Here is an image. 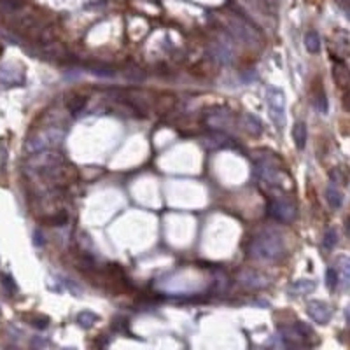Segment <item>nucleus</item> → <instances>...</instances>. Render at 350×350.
I'll return each instance as SVG.
<instances>
[{"label": "nucleus", "mask_w": 350, "mask_h": 350, "mask_svg": "<svg viewBox=\"0 0 350 350\" xmlns=\"http://www.w3.org/2000/svg\"><path fill=\"white\" fill-rule=\"evenodd\" d=\"M284 242L279 235L264 231L252 238L249 247V252L256 259L263 261H277L284 256Z\"/></svg>", "instance_id": "obj_1"}, {"label": "nucleus", "mask_w": 350, "mask_h": 350, "mask_svg": "<svg viewBox=\"0 0 350 350\" xmlns=\"http://www.w3.org/2000/svg\"><path fill=\"white\" fill-rule=\"evenodd\" d=\"M298 207L287 195L280 189H271L268 196V214L280 223H293Z\"/></svg>", "instance_id": "obj_2"}, {"label": "nucleus", "mask_w": 350, "mask_h": 350, "mask_svg": "<svg viewBox=\"0 0 350 350\" xmlns=\"http://www.w3.org/2000/svg\"><path fill=\"white\" fill-rule=\"evenodd\" d=\"M266 102H268V112L270 119L277 130H282L285 126V95L279 88H268L266 91Z\"/></svg>", "instance_id": "obj_3"}, {"label": "nucleus", "mask_w": 350, "mask_h": 350, "mask_svg": "<svg viewBox=\"0 0 350 350\" xmlns=\"http://www.w3.org/2000/svg\"><path fill=\"white\" fill-rule=\"evenodd\" d=\"M308 315L317 324H327L331 319V308L324 301H310L308 303Z\"/></svg>", "instance_id": "obj_4"}, {"label": "nucleus", "mask_w": 350, "mask_h": 350, "mask_svg": "<svg viewBox=\"0 0 350 350\" xmlns=\"http://www.w3.org/2000/svg\"><path fill=\"white\" fill-rule=\"evenodd\" d=\"M333 79H335V83L340 88H347L350 86V70L343 63H335V67H333Z\"/></svg>", "instance_id": "obj_5"}, {"label": "nucleus", "mask_w": 350, "mask_h": 350, "mask_svg": "<svg viewBox=\"0 0 350 350\" xmlns=\"http://www.w3.org/2000/svg\"><path fill=\"white\" fill-rule=\"evenodd\" d=\"M242 121H243V130H247L250 135H259L263 131V125L258 118L252 116V114L245 112L242 114Z\"/></svg>", "instance_id": "obj_6"}, {"label": "nucleus", "mask_w": 350, "mask_h": 350, "mask_svg": "<svg viewBox=\"0 0 350 350\" xmlns=\"http://www.w3.org/2000/svg\"><path fill=\"white\" fill-rule=\"evenodd\" d=\"M315 289V282L314 280H306V279H301V280H296V282L291 284V287H289V293L294 294V296H303V294H308Z\"/></svg>", "instance_id": "obj_7"}, {"label": "nucleus", "mask_w": 350, "mask_h": 350, "mask_svg": "<svg viewBox=\"0 0 350 350\" xmlns=\"http://www.w3.org/2000/svg\"><path fill=\"white\" fill-rule=\"evenodd\" d=\"M240 282L245 285V287H263V285H266V280L263 279V277H259L258 273L254 271H247V273H242L240 275Z\"/></svg>", "instance_id": "obj_8"}, {"label": "nucleus", "mask_w": 350, "mask_h": 350, "mask_svg": "<svg viewBox=\"0 0 350 350\" xmlns=\"http://www.w3.org/2000/svg\"><path fill=\"white\" fill-rule=\"evenodd\" d=\"M293 137H294V144H296L298 149H305L306 146V139H308V130H306L305 123H296L293 130Z\"/></svg>", "instance_id": "obj_9"}, {"label": "nucleus", "mask_w": 350, "mask_h": 350, "mask_svg": "<svg viewBox=\"0 0 350 350\" xmlns=\"http://www.w3.org/2000/svg\"><path fill=\"white\" fill-rule=\"evenodd\" d=\"M305 46H306V49H308V53H312V54H315V53H319V51H321V37H319V33L315 32V30L306 32Z\"/></svg>", "instance_id": "obj_10"}, {"label": "nucleus", "mask_w": 350, "mask_h": 350, "mask_svg": "<svg viewBox=\"0 0 350 350\" xmlns=\"http://www.w3.org/2000/svg\"><path fill=\"white\" fill-rule=\"evenodd\" d=\"M294 327H296L298 335H300L301 341H306V343H312V340L315 338V331L312 329L310 324L303 322V321H296V324H294Z\"/></svg>", "instance_id": "obj_11"}, {"label": "nucleus", "mask_w": 350, "mask_h": 350, "mask_svg": "<svg viewBox=\"0 0 350 350\" xmlns=\"http://www.w3.org/2000/svg\"><path fill=\"white\" fill-rule=\"evenodd\" d=\"M326 200H327V203H329L331 208H340L341 203H343V196H341V193L336 189L335 186H327Z\"/></svg>", "instance_id": "obj_12"}, {"label": "nucleus", "mask_w": 350, "mask_h": 350, "mask_svg": "<svg viewBox=\"0 0 350 350\" xmlns=\"http://www.w3.org/2000/svg\"><path fill=\"white\" fill-rule=\"evenodd\" d=\"M340 264V279L343 282L345 289H350V258H340L338 259Z\"/></svg>", "instance_id": "obj_13"}, {"label": "nucleus", "mask_w": 350, "mask_h": 350, "mask_svg": "<svg viewBox=\"0 0 350 350\" xmlns=\"http://www.w3.org/2000/svg\"><path fill=\"white\" fill-rule=\"evenodd\" d=\"M67 107L72 114H79L81 110L86 107V98L81 95H72L70 98H67Z\"/></svg>", "instance_id": "obj_14"}, {"label": "nucleus", "mask_w": 350, "mask_h": 350, "mask_svg": "<svg viewBox=\"0 0 350 350\" xmlns=\"http://www.w3.org/2000/svg\"><path fill=\"white\" fill-rule=\"evenodd\" d=\"M173 105H175V98L170 96V95H165V96L158 98L156 109L160 114H165V112H170V110L173 109Z\"/></svg>", "instance_id": "obj_15"}, {"label": "nucleus", "mask_w": 350, "mask_h": 350, "mask_svg": "<svg viewBox=\"0 0 350 350\" xmlns=\"http://www.w3.org/2000/svg\"><path fill=\"white\" fill-rule=\"evenodd\" d=\"M336 242H338V235H336V229L335 228H329L326 233H324V249L331 250L333 247L336 245Z\"/></svg>", "instance_id": "obj_16"}, {"label": "nucleus", "mask_w": 350, "mask_h": 350, "mask_svg": "<svg viewBox=\"0 0 350 350\" xmlns=\"http://www.w3.org/2000/svg\"><path fill=\"white\" fill-rule=\"evenodd\" d=\"M96 315L93 314V312H83V314H79V317H77V322L81 324L83 327H91L93 324L96 322Z\"/></svg>", "instance_id": "obj_17"}, {"label": "nucleus", "mask_w": 350, "mask_h": 350, "mask_svg": "<svg viewBox=\"0 0 350 350\" xmlns=\"http://www.w3.org/2000/svg\"><path fill=\"white\" fill-rule=\"evenodd\" d=\"M214 56H216V60H219V62L226 63V62H229V60H231V51L226 48V46L217 44L214 48Z\"/></svg>", "instance_id": "obj_18"}, {"label": "nucleus", "mask_w": 350, "mask_h": 350, "mask_svg": "<svg viewBox=\"0 0 350 350\" xmlns=\"http://www.w3.org/2000/svg\"><path fill=\"white\" fill-rule=\"evenodd\" d=\"M314 104H315V107H317V110L321 114H326L327 112V96H326V93H324L322 89L319 91V95H315Z\"/></svg>", "instance_id": "obj_19"}, {"label": "nucleus", "mask_w": 350, "mask_h": 350, "mask_svg": "<svg viewBox=\"0 0 350 350\" xmlns=\"http://www.w3.org/2000/svg\"><path fill=\"white\" fill-rule=\"evenodd\" d=\"M68 221V217L65 212H62V214H54L51 217H46L44 223H48L49 226H65Z\"/></svg>", "instance_id": "obj_20"}, {"label": "nucleus", "mask_w": 350, "mask_h": 350, "mask_svg": "<svg viewBox=\"0 0 350 350\" xmlns=\"http://www.w3.org/2000/svg\"><path fill=\"white\" fill-rule=\"evenodd\" d=\"M338 280H340L338 271H336L335 268H327V271H326V284H327V287L335 289L336 284H338Z\"/></svg>", "instance_id": "obj_21"}, {"label": "nucleus", "mask_w": 350, "mask_h": 350, "mask_svg": "<svg viewBox=\"0 0 350 350\" xmlns=\"http://www.w3.org/2000/svg\"><path fill=\"white\" fill-rule=\"evenodd\" d=\"M30 324L35 326V327H39V329H44V327H48V317H37V319H33Z\"/></svg>", "instance_id": "obj_22"}, {"label": "nucleus", "mask_w": 350, "mask_h": 350, "mask_svg": "<svg viewBox=\"0 0 350 350\" xmlns=\"http://www.w3.org/2000/svg\"><path fill=\"white\" fill-rule=\"evenodd\" d=\"M2 284L6 285V287H7V291H9V293H14V291H16L14 282H12V280L9 279V277H2Z\"/></svg>", "instance_id": "obj_23"}, {"label": "nucleus", "mask_w": 350, "mask_h": 350, "mask_svg": "<svg viewBox=\"0 0 350 350\" xmlns=\"http://www.w3.org/2000/svg\"><path fill=\"white\" fill-rule=\"evenodd\" d=\"M343 109L347 110V112H350V91H347L343 95Z\"/></svg>", "instance_id": "obj_24"}, {"label": "nucleus", "mask_w": 350, "mask_h": 350, "mask_svg": "<svg viewBox=\"0 0 350 350\" xmlns=\"http://www.w3.org/2000/svg\"><path fill=\"white\" fill-rule=\"evenodd\" d=\"M345 233L350 238V217H347V221H345Z\"/></svg>", "instance_id": "obj_25"}, {"label": "nucleus", "mask_w": 350, "mask_h": 350, "mask_svg": "<svg viewBox=\"0 0 350 350\" xmlns=\"http://www.w3.org/2000/svg\"><path fill=\"white\" fill-rule=\"evenodd\" d=\"M35 243H37V245L41 243V233H39V231L35 233Z\"/></svg>", "instance_id": "obj_26"}, {"label": "nucleus", "mask_w": 350, "mask_h": 350, "mask_svg": "<svg viewBox=\"0 0 350 350\" xmlns=\"http://www.w3.org/2000/svg\"><path fill=\"white\" fill-rule=\"evenodd\" d=\"M0 54H2V46H0Z\"/></svg>", "instance_id": "obj_27"}]
</instances>
